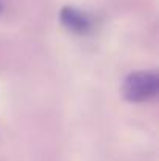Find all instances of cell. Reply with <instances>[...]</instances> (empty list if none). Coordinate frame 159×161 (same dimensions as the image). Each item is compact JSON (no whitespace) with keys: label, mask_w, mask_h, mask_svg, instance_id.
<instances>
[{"label":"cell","mask_w":159,"mask_h":161,"mask_svg":"<svg viewBox=\"0 0 159 161\" xmlns=\"http://www.w3.org/2000/svg\"><path fill=\"white\" fill-rule=\"evenodd\" d=\"M159 78L155 72H134L123 83V96L126 100L139 103L156 97Z\"/></svg>","instance_id":"cell-1"},{"label":"cell","mask_w":159,"mask_h":161,"mask_svg":"<svg viewBox=\"0 0 159 161\" xmlns=\"http://www.w3.org/2000/svg\"><path fill=\"white\" fill-rule=\"evenodd\" d=\"M59 17H61V22L64 24V27H67L70 31H75L78 35L87 33L92 27L91 17L86 13H83L73 6H64L61 9Z\"/></svg>","instance_id":"cell-2"}]
</instances>
